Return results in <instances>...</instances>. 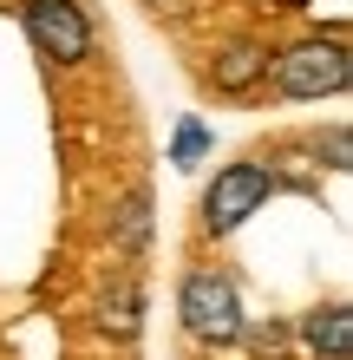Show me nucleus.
Wrapping results in <instances>:
<instances>
[{"instance_id":"f257e3e1","label":"nucleus","mask_w":353,"mask_h":360,"mask_svg":"<svg viewBox=\"0 0 353 360\" xmlns=\"http://www.w3.org/2000/svg\"><path fill=\"white\" fill-rule=\"evenodd\" d=\"M177 314H183V334L203 347H229L242 341V302H236V282L229 275H216V269H190L183 275V288H177Z\"/></svg>"},{"instance_id":"f03ea898","label":"nucleus","mask_w":353,"mask_h":360,"mask_svg":"<svg viewBox=\"0 0 353 360\" xmlns=\"http://www.w3.org/2000/svg\"><path fill=\"white\" fill-rule=\"evenodd\" d=\"M268 79H275L281 98H334V92H347L353 59H347L340 39H301V46H288L268 66Z\"/></svg>"},{"instance_id":"7ed1b4c3","label":"nucleus","mask_w":353,"mask_h":360,"mask_svg":"<svg viewBox=\"0 0 353 360\" xmlns=\"http://www.w3.org/2000/svg\"><path fill=\"white\" fill-rule=\"evenodd\" d=\"M268 190H275V177H268L262 164H248V158L222 164L216 184L203 190V229H210V236H236V229L268 203Z\"/></svg>"},{"instance_id":"20e7f679","label":"nucleus","mask_w":353,"mask_h":360,"mask_svg":"<svg viewBox=\"0 0 353 360\" xmlns=\"http://www.w3.org/2000/svg\"><path fill=\"white\" fill-rule=\"evenodd\" d=\"M20 13H27V33L33 46L53 59V66H79V59L92 53V20L79 0H20Z\"/></svg>"},{"instance_id":"39448f33","label":"nucleus","mask_w":353,"mask_h":360,"mask_svg":"<svg viewBox=\"0 0 353 360\" xmlns=\"http://www.w3.org/2000/svg\"><path fill=\"white\" fill-rule=\"evenodd\" d=\"M216 92H255L262 86V79H268V46H255V39H236V46H222L216 53Z\"/></svg>"},{"instance_id":"423d86ee","label":"nucleus","mask_w":353,"mask_h":360,"mask_svg":"<svg viewBox=\"0 0 353 360\" xmlns=\"http://www.w3.org/2000/svg\"><path fill=\"white\" fill-rule=\"evenodd\" d=\"M301 341H307V354H321V360H353V314L340 302L314 308L301 321Z\"/></svg>"},{"instance_id":"0eeeda50","label":"nucleus","mask_w":353,"mask_h":360,"mask_svg":"<svg viewBox=\"0 0 353 360\" xmlns=\"http://www.w3.org/2000/svg\"><path fill=\"white\" fill-rule=\"evenodd\" d=\"M138 321H144V295H138V275L124 269V275H112L105 302H98V328H105L112 341H131Z\"/></svg>"},{"instance_id":"6e6552de","label":"nucleus","mask_w":353,"mask_h":360,"mask_svg":"<svg viewBox=\"0 0 353 360\" xmlns=\"http://www.w3.org/2000/svg\"><path fill=\"white\" fill-rule=\"evenodd\" d=\"M112 229H118V243L131 249H144V236H151V197H144V190H131V197L118 203V217H112Z\"/></svg>"},{"instance_id":"1a4fd4ad","label":"nucleus","mask_w":353,"mask_h":360,"mask_svg":"<svg viewBox=\"0 0 353 360\" xmlns=\"http://www.w3.org/2000/svg\"><path fill=\"white\" fill-rule=\"evenodd\" d=\"M197 158H203V124H183V131H177V164L190 171Z\"/></svg>"},{"instance_id":"9d476101","label":"nucleus","mask_w":353,"mask_h":360,"mask_svg":"<svg viewBox=\"0 0 353 360\" xmlns=\"http://www.w3.org/2000/svg\"><path fill=\"white\" fill-rule=\"evenodd\" d=\"M327 164H340V171H347V131H327Z\"/></svg>"}]
</instances>
